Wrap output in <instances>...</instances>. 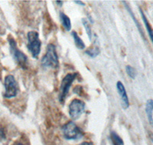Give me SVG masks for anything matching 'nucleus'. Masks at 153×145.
<instances>
[{"mask_svg": "<svg viewBox=\"0 0 153 145\" xmlns=\"http://www.w3.org/2000/svg\"><path fill=\"white\" fill-rule=\"evenodd\" d=\"M74 92L76 94L80 95V96H84V95H83L84 90H83V87H82L81 86H76L74 88Z\"/></svg>", "mask_w": 153, "mask_h": 145, "instance_id": "nucleus-18", "label": "nucleus"}, {"mask_svg": "<svg viewBox=\"0 0 153 145\" xmlns=\"http://www.w3.org/2000/svg\"><path fill=\"white\" fill-rule=\"evenodd\" d=\"M60 20L61 21V24L64 26V28L67 30V31H70L71 29V22L70 20L69 17L67 15H65L64 12H61L60 13Z\"/></svg>", "mask_w": 153, "mask_h": 145, "instance_id": "nucleus-9", "label": "nucleus"}, {"mask_svg": "<svg viewBox=\"0 0 153 145\" xmlns=\"http://www.w3.org/2000/svg\"><path fill=\"white\" fill-rule=\"evenodd\" d=\"M74 2H76V3H78L79 5H85V4H84V2H80V1H74Z\"/></svg>", "mask_w": 153, "mask_h": 145, "instance_id": "nucleus-22", "label": "nucleus"}, {"mask_svg": "<svg viewBox=\"0 0 153 145\" xmlns=\"http://www.w3.org/2000/svg\"><path fill=\"white\" fill-rule=\"evenodd\" d=\"M82 21H83V24H84L86 31H87V35H88L89 39L91 41L92 40V31H91V25H90V22H89V21L87 18H83L82 19Z\"/></svg>", "mask_w": 153, "mask_h": 145, "instance_id": "nucleus-14", "label": "nucleus"}, {"mask_svg": "<svg viewBox=\"0 0 153 145\" xmlns=\"http://www.w3.org/2000/svg\"><path fill=\"white\" fill-rule=\"evenodd\" d=\"M42 66L46 68H57L59 67V60L56 52L55 46L53 44H49L47 47L46 54L42 58Z\"/></svg>", "mask_w": 153, "mask_h": 145, "instance_id": "nucleus-2", "label": "nucleus"}, {"mask_svg": "<svg viewBox=\"0 0 153 145\" xmlns=\"http://www.w3.org/2000/svg\"><path fill=\"white\" fill-rule=\"evenodd\" d=\"M8 40H9L11 54L14 59V61L20 67L24 70L27 69L28 67V57L22 50H19L14 38L12 37H9Z\"/></svg>", "mask_w": 153, "mask_h": 145, "instance_id": "nucleus-1", "label": "nucleus"}, {"mask_svg": "<svg viewBox=\"0 0 153 145\" xmlns=\"http://www.w3.org/2000/svg\"><path fill=\"white\" fill-rule=\"evenodd\" d=\"M139 11H140V14H141L142 18H143V20L145 23V25H146V29H147V31H148V33H149V35L150 39H151L152 42V44H153V29L152 28V26L150 25V24H149V22L147 18L146 17L145 14L143 13V10L140 9H139Z\"/></svg>", "mask_w": 153, "mask_h": 145, "instance_id": "nucleus-10", "label": "nucleus"}, {"mask_svg": "<svg viewBox=\"0 0 153 145\" xmlns=\"http://www.w3.org/2000/svg\"><path fill=\"white\" fill-rule=\"evenodd\" d=\"M126 6L127 9H128V11H129V13H130L131 16H132V18H133V20H134V21H135V23H136V25H137V27H138V28H139V31H140V32L142 33V35H143V30H142V28H141V27H140V25H139V23H138V21H137V20H136V18L134 17V15H133V13H132V12H131V9H129V7H128V5H126Z\"/></svg>", "mask_w": 153, "mask_h": 145, "instance_id": "nucleus-17", "label": "nucleus"}, {"mask_svg": "<svg viewBox=\"0 0 153 145\" xmlns=\"http://www.w3.org/2000/svg\"><path fill=\"white\" fill-rule=\"evenodd\" d=\"M149 101L150 104H151V105H152V109H153V100L152 99H149Z\"/></svg>", "mask_w": 153, "mask_h": 145, "instance_id": "nucleus-23", "label": "nucleus"}, {"mask_svg": "<svg viewBox=\"0 0 153 145\" xmlns=\"http://www.w3.org/2000/svg\"><path fill=\"white\" fill-rule=\"evenodd\" d=\"M78 145H94V144L92 143V142L84 141V142H83V143L80 144H78Z\"/></svg>", "mask_w": 153, "mask_h": 145, "instance_id": "nucleus-20", "label": "nucleus"}, {"mask_svg": "<svg viewBox=\"0 0 153 145\" xmlns=\"http://www.w3.org/2000/svg\"><path fill=\"white\" fill-rule=\"evenodd\" d=\"M64 137L68 140H76L83 137L84 133L74 121H68L62 127Z\"/></svg>", "mask_w": 153, "mask_h": 145, "instance_id": "nucleus-4", "label": "nucleus"}, {"mask_svg": "<svg viewBox=\"0 0 153 145\" xmlns=\"http://www.w3.org/2000/svg\"><path fill=\"white\" fill-rule=\"evenodd\" d=\"M28 39V50L31 54L32 57L35 58H38V55L40 54L42 41L39 39V35L37 31H31L27 35Z\"/></svg>", "mask_w": 153, "mask_h": 145, "instance_id": "nucleus-3", "label": "nucleus"}, {"mask_svg": "<svg viewBox=\"0 0 153 145\" xmlns=\"http://www.w3.org/2000/svg\"><path fill=\"white\" fill-rule=\"evenodd\" d=\"M126 70L127 74L129 75L132 79H135V77H136V71L132 67H131V66L129 65L126 66Z\"/></svg>", "mask_w": 153, "mask_h": 145, "instance_id": "nucleus-16", "label": "nucleus"}, {"mask_svg": "<svg viewBox=\"0 0 153 145\" xmlns=\"http://www.w3.org/2000/svg\"><path fill=\"white\" fill-rule=\"evenodd\" d=\"M71 35L74 38V40L75 44H76V47L80 50H83V49L85 48V44L84 42L82 41L81 38L79 37V35H77V33L75 31H73L71 32Z\"/></svg>", "mask_w": 153, "mask_h": 145, "instance_id": "nucleus-11", "label": "nucleus"}, {"mask_svg": "<svg viewBox=\"0 0 153 145\" xmlns=\"http://www.w3.org/2000/svg\"><path fill=\"white\" fill-rule=\"evenodd\" d=\"M117 88L120 97H121V104L123 109H128L129 106V98L127 96L126 91L125 87L123 86L122 82L118 81L117 83Z\"/></svg>", "mask_w": 153, "mask_h": 145, "instance_id": "nucleus-8", "label": "nucleus"}, {"mask_svg": "<svg viewBox=\"0 0 153 145\" xmlns=\"http://www.w3.org/2000/svg\"><path fill=\"white\" fill-rule=\"evenodd\" d=\"M85 53L91 57L94 58L100 54V49L97 47H94L92 48H89L88 50H86Z\"/></svg>", "mask_w": 153, "mask_h": 145, "instance_id": "nucleus-15", "label": "nucleus"}, {"mask_svg": "<svg viewBox=\"0 0 153 145\" xmlns=\"http://www.w3.org/2000/svg\"><path fill=\"white\" fill-rule=\"evenodd\" d=\"M110 138L113 142V145H124V142L121 137L117 134V132L115 131H111L110 133Z\"/></svg>", "mask_w": 153, "mask_h": 145, "instance_id": "nucleus-12", "label": "nucleus"}, {"mask_svg": "<svg viewBox=\"0 0 153 145\" xmlns=\"http://www.w3.org/2000/svg\"><path fill=\"white\" fill-rule=\"evenodd\" d=\"M85 111V103L82 100L75 98L69 105L70 117L73 120H78Z\"/></svg>", "mask_w": 153, "mask_h": 145, "instance_id": "nucleus-7", "label": "nucleus"}, {"mask_svg": "<svg viewBox=\"0 0 153 145\" xmlns=\"http://www.w3.org/2000/svg\"><path fill=\"white\" fill-rule=\"evenodd\" d=\"M150 138H151V140H152V142H153V134L150 133Z\"/></svg>", "mask_w": 153, "mask_h": 145, "instance_id": "nucleus-24", "label": "nucleus"}, {"mask_svg": "<svg viewBox=\"0 0 153 145\" xmlns=\"http://www.w3.org/2000/svg\"><path fill=\"white\" fill-rule=\"evenodd\" d=\"M146 112L147 114V117H148L149 121L150 124L152 126H153V109L152 107L151 104H150L149 101H147L146 102Z\"/></svg>", "mask_w": 153, "mask_h": 145, "instance_id": "nucleus-13", "label": "nucleus"}, {"mask_svg": "<svg viewBox=\"0 0 153 145\" xmlns=\"http://www.w3.org/2000/svg\"><path fill=\"white\" fill-rule=\"evenodd\" d=\"M12 145H24V144H23L22 143V142L17 141V142H15V143L13 144H12Z\"/></svg>", "mask_w": 153, "mask_h": 145, "instance_id": "nucleus-21", "label": "nucleus"}, {"mask_svg": "<svg viewBox=\"0 0 153 145\" xmlns=\"http://www.w3.org/2000/svg\"><path fill=\"white\" fill-rule=\"evenodd\" d=\"M4 87H5V92L3 95L5 98H11L16 96L19 91V87L16 79L12 75H8L5 76Z\"/></svg>", "mask_w": 153, "mask_h": 145, "instance_id": "nucleus-6", "label": "nucleus"}, {"mask_svg": "<svg viewBox=\"0 0 153 145\" xmlns=\"http://www.w3.org/2000/svg\"><path fill=\"white\" fill-rule=\"evenodd\" d=\"M5 132L3 128H0V139H5Z\"/></svg>", "mask_w": 153, "mask_h": 145, "instance_id": "nucleus-19", "label": "nucleus"}, {"mask_svg": "<svg viewBox=\"0 0 153 145\" xmlns=\"http://www.w3.org/2000/svg\"><path fill=\"white\" fill-rule=\"evenodd\" d=\"M77 73L74 72V73H68L66 76L64 77L61 83V87H60V95H59V100L61 103L65 102V98L68 95V92L71 87L72 83L76 79Z\"/></svg>", "mask_w": 153, "mask_h": 145, "instance_id": "nucleus-5", "label": "nucleus"}]
</instances>
